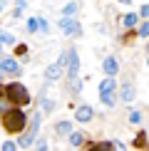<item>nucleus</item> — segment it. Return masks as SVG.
Segmentation results:
<instances>
[{
	"mask_svg": "<svg viewBox=\"0 0 149 151\" xmlns=\"http://www.w3.org/2000/svg\"><path fill=\"white\" fill-rule=\"evenodd\" d=\"M0 79H3V72H0Z\"/></svg>",
	"mask_w": 149,
	"mask_h": 151,
	"instance_id": "nucleus-35",
	"label": "nucleus"
},
{
	"mask_svg": "<svg viewBox=\"0 0 149 151\" xmlns=\"http://www.w3.org/2000/svg\"><path fill=\"white\" fill-rule=\"evenodd\" d=\"M62 72H65V65H62V62H52V65L45 70V79L47 82H57L62 77Z\"/></svg>",
	"mask_w": 149,
	"mask_h": 151,
	"instance_id": "nucleus-9",
	"label": "nucleus"
},
{
	"mask_svg": "<svg viewBox=\"0 0 149 151\" xmlns=\"http://www.w3.org/2000/svg\"><path fill=\"white\" fill-rule=\"evenodd\" d=\"M147 55H149V45H147Z\"/></svg>",
	"mask_w": 149,
	"mask_h": 151,
	"instance_id": "nucleus-34",
	"label": "nucleus"
},
{
	"mask_svg": "<svg viewBox=\"0 0 149 151\" xmlns=\"http://www.w3.org/2000/svg\"><path fill=\"white\" fill-rule=\"evenodd\" d=\"M137 37H147L149 40V20H144L139 27H137Z\"/></svg>",
	"mask_w": 149,
	"mask_h": 151,
	"instance_id": "nucleus-24",
	"label": "nucleus"
},
{
	"mask_svg": "<svg viewBox=\"0 0 149 151\" xmlns=\"http://www.w3.org/2000/svg\"><path fill=\"white\" fill-rule=\"evenodd\" d=\"M119 99H122L124 104H129V102H134V99H137V89L129 84V82H127V84H122V89H119Z\"/></svg>",
	"mask_w": 149,
	"mask_h": 151,
	"instance_id": "nucleus-13",
	"label": "nucleus"
},
{
	"mask_svg": "<svg viewBox=\"0 0 149 151\" xmlns=\"http://www.w3.org/2000/svg\"><path fill=\"white\" fill-rule=\"evenodd\" d=\"M15 57H20L22 62H30V57H27V45H15Z\"/></svg>",
	"mask_w": 149,
	"mask_h": 151,
	"instance_id": "nucleus-22",
	"label": "nucleus"
},
{
	"mask_svg": "<svg viewBox=\"0 0 149 151\" xmlns=\"http://www.w3.org/2000/svg\"><path fill=\"white\" fill-rule=\"evenodd\" d=\"M147 65H149V57H147Z\"/></svg>",
	"mask_w": 149,
	"mask_h": 151,
	"instance_id": "nucleus-36",
	"label": "nucleus"
},
{
	"mask_svg": "<svg viewBox=\"0 0 149 151\" xmlns=\"http://www.w3.org/2000/svg\"><path fill=\"white\" fill-rule=\"evenodd\" d=\"M40 32L42 35H50V22L45 20V17H40Z\"/></svg>",
	"mask_w": 149,
	"mask_h": 151,
	"instance_id": "nucleus-29",
	"label": "nucleus"
},
{
	"mask_svg": "<svg viewBox=\"0 0 149 151\" xmlns=\"http://www.w3.org/2000/svg\"><path fill=\"white\" fill-rule=\"evenodd\" d=\"M139 17H144V20H149V3H144L139 8Z\"/></svg>",
	"mask_w": 149,
	"mask_h": 151,
	"instance_id": "nucleus-30",
	"label": "nucleus"
},
{
	"mask_svg": "<svg viewBox=\"0 0 149 151\" xmlns=\"http://www.w3.org/2000/svg\"><path fill=\"white\" fill-rule=\"evenodd\" d=\"M67 139H70V146H85L87 144V134L85 131H72Z\"/></svg>",
	"mask_w": 149,
	"mask_h": 151,
	"instance_id": "nucleus-15",
	"label": "nucleus"
},
{
	"mask_svg": "<svg viewBox=\"0 0 149 151\" xmlns=\"http://www.w3.org/2000/svg\"><path fill=\"white\" fill-rule=\"evenodd\" d=\"M92 116H95V109H92L90 104H82V106L74 109V122H80V124H87Z\"/></svg>",
	"mask_w": 149,
	"mask_h": 151,
	"instance_id": "nucleus-8",
	"label": "nucleus"
},
{
	"mask_svg": "<svg viewBox=\"0 0 149 151\" xmlns=\"http://www.w3.org/2000/svg\"><path fill=\"white\" fill-rule=\"evenodd\" d=\"M129 122H132V124H142V111H129Z\"/></svg>",
	"mask_w": 149,
	"mask_h": 151,
	"instance_id": "nucleus-26",
	"label": "nucleus"
},
{
	"mask_svg": "<svg viewBox=\"0 0 149 151\" xmlns=\"http://www.w3.org/2000/svg\"><path fill=\"white\" fill-rule=\"evenodd\" d=\"M0 151H17V141H5L0 146Z\"/></svg>",
	"mask_w": 149,
	"mask_h": 151,
	"instance_id": "nucleus-27",
	"label": "nucleus"
},
{
	"mask_svg": "<svg viewBox=\"0 0 149 151\" xmlns=\"http://www.w3.org/2000/svg\"><path fill=\"white\" fill-rule=\"evenodd\" d=\"M3 47H5V45H0V57H3Z\"/></svg>",
	"mask_w": 149,
	"mask_h": 151,
	"instance_id": "nucleus-33",
	"label": "nucleus"
},
{
	"mask_svg": "<svg viewBox=\"0 0 149 151\" xmlns=\"http://www.w3.org/2000/svg\"><path fill=\"white\" fill-rule=\"evenodd\" d=\"M3 8H5V0H0V10H3Z\"/></svg>",
	"mask_w": 149,
	"mask_h": 151,
	"instance_id": "nucleus-32",
	"label": "nucleus"
},
{
	"mask_svg": "<svg viewBox=\"0 0 149 151\" xmlns=\"http://www.w3.org/2000/svg\"><path fill=\"white\" fill-rule=\"evenodd\" d=\"M134 37H137V30H127V32L122 35V42H132Z\"/></svg>",
	"mask_w": 149,
	"mask_h": 151,
	"instance_id": "nucleus-28",
	"label": "nucleus"
},
{
	"mask_svg": "<svg viewBox=\"0 0 149 151\" xmlns=\"http://www.w3.org/2000/svg\"><path fill=\"white\" fill-rule=\"evenodd\" d=\"M87 151H112V146H109V141H95L87 146Z\"/></svg>",
	"mask_w": 149,
	"mask_h": 151,
	"instance_id": "nucleus-20",
	"label": "nucleus"
},
{
	"mask_svg": "<svg viewBox=\"0 0 149 151\" xmlns=\"http://www.w3.org/2000/svg\"><path fill=\"white\" fill-rule=\"evenodd\" d=\"M40 122H42V114L35 111V114L30 116V124H27V129L22 131V136H17V149H30L35 144L37 131H40Z\"/></svg>",
	"mask_w": 149,
	"mask_h": 151,
	"instance_id": "nucleus-3",
	"label": "nucleus"
},
{
	"mask_svg": "<svg viewBox=\"0 0 149 151\" xmlns=\"http://www.w3.org/2000/svg\"><path fill=\"white\" fill-rule=\"evenodd\" d=\"M0 127L5 129V134H22L27 129V114L22 111V106H12L0 116Z\"/></svg>",
	"mask_w": 149,
	"mask_h": 151,
	"instance_id": "nucleus-1",
	"label": "nucleus"
},
{
	"mask_svg": "<svg viewBox=\"0 0 149 151\" xmlns=\"http://www.w3.org/2000/svg\"><path fill=\"white\" fill-rule=\"evenodd\" d=\"M52 109H55V102H52V99H47V97H40V114L45 116V114H50Z\"/></svg>",
	"mask_w": 149,
	"mask_h": 151,
	"instance_id": "nucleus-16",
	"label": "nucleus"
},
{
	"mask_svg": "<svg viewBox=\"0 0 149 151\" xmlns=\"http://www.w3.org/2000/svg\"><path fill=\"white\" fill-rule=\"evenodd\" d=\"M3 89H5V94H8V99H10L12 106H27L30 102H33L30 89L22 84V82H17V79H12V82H8V84H3Z\"/></svg>",
	"mask_w": 149,
	"mask_h": 151,
	"instance_id": "nucleus-2",
	"label": "nucleus"
},
{
	"mask_svg": "<svg viewBox=\"0 0 149 151\" xmlns=\"http://www.w3.org/2000/svg\"><path fill=\"white\" fill-rule=\"evenodd\" d=\"M102 70H104V74L107 77H117V72H119V65H117V57H104L102 60Z\"/></svg>",
	"mask_w": 149,
	"mask_h": 151,
	"instance_id": "nucleus-10",
	"label": "nucleus"
},
{
	"mask_svg": "<svg viewBox=\"0 0 149 151\" xmlns=\"http://www.w3.org/2000/svg\"><path fill=\"white\" fill-rule=\"evenodd\" d=\"M67 79L70 77H80V55L77 50H67Z\"/></svg>",
	"mask_w": 149,
	"mask_h": 151,
	"instance_id": "nucleus-7",
	"label": "nucleus"
},
{
	"mask_svg": "<svg viewBox=\"0 0 149 151\" xmlns=\"http://www.w3.org/2000/svg\"><path fill=\"white\" fill-rule=\"evenodd\" d=\"M10 17H12V20H20V17H22V8H15L10 12Z\"/></svg>",
	"mask_w": 149,
	"mask_h": 151,
	"instance_id": "nucleus-31",
	"label": "nucleus"
},
{
	"mask_svg": "<svg viewBox=\"0 0 149 151\" xmlns=\"http://www.w3.org/2000/svg\"><path fill=\"white\" fill-rule=\"evenodd\" d=\"M67 87H70L72 94H80V92H82V79H80V77H70V79H67Z\"/></svg>",
	"mask_w": 149,
	"mask_h": 151,
	"instance_id": "nucleus-18",
	"label": "nucleus"
},
{
	"mask_svg": "<svg viewBox=\"0 0 149 151\" xmlns=\"http://www.w3.org/2000/svg\"><path fill=\"white\" fill-rule=\"evenodd\" d=\"M132 146L137 151H147L149 149V131H139V134L132 139Z\"/></svg>",
	"mask_w": 149,
	"mask_h": 151,
	"instance_id": "nucleus-11",
	"label": "nucleus"
},
{
	"mask_svg": "<svg viewBox=\"0 0 149 151\" xmlns=\"http://www.w3.org/2000/svg\"><path fill=\"white\" fill-rule=\"evenodd\" d=\"M27 32H40V17H30L27 20Z\"/></svg>",
	"mask_w": 149,
	"mask_h": 151,
	"instance_id": "nucleus-23",
	"label": "nucleus"
},
{
	"mask_svg": "<svg viewBox=\"0 0 149 151\" xmlns=\"http://www.w3.org/2000/svg\"><path fill=\"white\" fill-rule=\"evenodd\" d=\"M77 10H80V3H67L65 8H62V15H65V17H74Z\"/></svg>",
	"mask_w": 149,
	"mask_h": 151,
	"instance_id": "nucleus-21",
	"label": "nucleus"
},
{
	"mask_svg": "<svg viewBox=\"0 0 149 151\" xmlns=\"http://www.w3.org/2000/svg\"><path fill=\"white\" fill-rule=\"evenodd\" d=\"M8 109H12V104H10V99H8V94H5V89L0 87V116H3Z\"/></svg>",
	"mask_w": 149,
	"mask_h": 151,
	"instance_id": "nucleus-17",
	"label": "nucleus"
},
{
	"mask_svg": "<svg viewBox=\"0 0 149 151\" xmlns=\"http://www.w3.org/2000/svg\"><path fill=\"white\" fill-rule=\"evenodd\" d=\"M142 3H147V0H142Z\"/></svg>",
	"mask_w": 149,
	"mask_h": 151,
	"instance_id": "nucleus-37",
	"label": "nucleus"
},
{
	"mask_svg": "<svg viewBox=\"0 0 149 151\" xmlns=\"http://www.w3.org/2000/svg\"><path fill=\"white\" fill-rule=\"evenodd\" d=\"M109 146H112V151H127V146H124L119 139H112V141H109Z\"/></svg>",
	"mask_w": 149,
	"mask_h": 151,
	"instance_id": "nucleus-25",
	"label": "nucleus"
},
{
	"mask_svg": "<svg viewBox=\"0 0 149 151\" xmlns=\"http://www.w3.org/2000/svg\"><path fill=\"white\" fill-rule=\"evenodd\" d=\"M60 30H62L67 37H82V32H85L77 17H65V15L60 17Z\"/></svg>",
	"mask_w": 149,
	"mask_h": 151,
	"instance_id": "nucleus-5",
	"label": "nucleus"
},
{
	"mask_svg": "<svg viewBox=\"0 0 149 151\" xmlns=\"http://www.w3.org/2000/svg\"><path fill=\"white\" fill-rule=\"evenodd\" d=\"M137 22H139V12H127V15H122V25L127 30H134Z\"/></svg>",
	"mask_w": 149,
	"mask_h": 151,
	"instance_id": "nucleus-14",
	"label": "nucleus"
},
{
	"mask_svg": "<svg viewBox=\"0 0 149 151\" xmlns=\"http://www.w3.org/2000/svg\"><path fill=\"white\" fill-rule=\"evenodd\" d=\"M117 79L114 77H104L99 82V102L104 106H114L117 104Z\"/></svg>",
	"mask_w": 149,
	"mask_h": 151,
	"instance_id": "nucleus-4",
	"label": "nucleus"
},
{
	"mask_svg": "<svg viewBox=\"0 0 149 151\" xmlns=\"http://www.w3.org/2000/svg\"><path fill=\"white\" fill-rule=\"evenodd\" d=\"M0 72H3V77H20V74H22L20 62L12 57V55H8V57H0Z\"/></svg>",
	"mask_w": 149,
	"mask_h": 151,
	"instance_id": "nucleus-6",
	"label": "nucleus"
},
{
	"mask_svg": "<svg viewBox=\"0 0 149 151\" xmlns=\"http://www.w3.org/2000/svg\"><path fill=\"white\" fill-rule=\"evenodd\" d=\"M72 122H70V119H62V122H57V124H55V134H57V136H62V139H67V136H70L72 134Z\"/></svg>",
	"mask_w": 149,
	"mask_h": 151,
	"instance_id": "nucleus-12",
	"label": "nucleus"
},
{
	"mask_svg": "<svg viewBox=\"0 0 149 151\" xmlns=\"http://www.w3.org/2000/svg\"><path fill=\"white\" fill-rule=\"evenodd\" d=\"M0 45H15V35L8 32V30H0Z\"/></svg>",
	"mask_w": 149,
	"mask_h": 151,
	"instance_id": "nucleus-19",
	"label": "nucleus"
}]
</instances>
